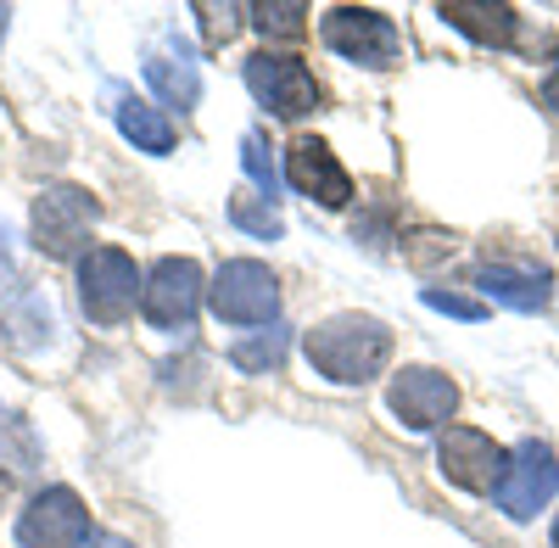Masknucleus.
Instances as JSON below:
<instances>
[{
	"instance_id": "obj_7",
	"label": "nucleus",
	"mask_w": 559,
	"mask_h": 548,
	"mask_svg": "<svg viewBox=\"0 0 559 548\" xmlns=\"http://www.w3.org/2000/svg\"><path fill=\"white\" fill-rule=\"evenodd\" d=\"M247 90L258 96L263 112L274 118H302L319 107V79L302 57H286V51H258L247 57Z\"/></svg>"
},
{
	"instance_id": "obj_6",
	"label": "nucleus",
	"mask_w": 559,
	"mask_h": 548,
	"mask_svg": "<svg viewBox=\"0 0 559 548\" xmlns=\"http://www.w3.org/2000/svg\"><path fill=\"white\" fill-rule=\"evenodd\" d=\"M202 297L207 286L191 258H157L146 274V291H140V313H146L152 331H191Z\"/></svg>"
},
{
	"instance_id": "obj_21",
	"label": "nucleus",
	"mask_w": 559,
	"mask_h": 548,
	"mask_svg": "<svg viewBox=\"0 0 559 548\" xmlns=\"http://www.w3.org/2000/svg\"><path fill=\"white\" fill-rule=\"evenodd\" d=\"M302 17H308V7H297V0H274V7H252V23H258L263 34H274V39H297V34H302Z\"/></svg>"
},
{
	"instance_id": "obj_12",
	"label": "nucleus",
	"mask_w": 559,
	"mask_h": 548,
	"mask_svg": "<svg viewBox=\"0 0 559 548\" xmlns=\"http://www.w3.org/2000/svg\"><path fill=\"white\" fill-rule=\"evenodd\" d=\"M286 179L292 191L319 202V207H347L353 202V174L336 163V152L319 141V134H297L286 152Z\"/></svg>"
},
{
	"instance_id": "obj_10",
	"label": "nucleus",
	"mask_w": 559,
	"mask_h": 548,
	"mask_svg": "<svg viewBox=\"0 0 559 548\" xmlns=\"http://www.w3.org/2000/svg\"><path fill=\"white\" fill-rule=\"evenodd\" d=\"M386 408L397 415L403 431H437L459 408V386H453V376L431 370V364H408L386 386Z\"/></svg>"
},
{
	"instance_id": "obj_20",
	"label": "nucleus",
	"mask_w": 559,
	"mask_h": 548,
	"mask_svg": "<svg viewBox=\"0 0 559 548\" xmlns=\"http://www.w3.org/2000/svg\"><path fill=\"white\" fill-rule=\"evenodd\" d=\"M241 168H247V179L258 186V196H269V202H274L280 174H274V157H269V146H263V134H258V129H252V134H241Z\"/></svg>"
},
{
	"instance_id": "obj_5",
	"label": "nucleus",
	"mask_w": 559,
	"mask_h": 548,
	"mask_svg": "<svg viewBox=\"0 0 559 548\" xmlns=\"http://www.w3.org/2000/svg\"><path fill=\"white\" fill-rule=\"evenodd\" d=\"M319 39L353 68H392L397 62V23L376 7H331L319 17Z\"/></svg>"
},
{
	"instance_id": "obj_23",
	"label": "nucleus",
	"mask_w": 559,
	"mask_h": 548,
	"mask_svg": "<svg viewBox=\"0 0 559 548\" xmlns=\"http://www.w3.org/2000/svg\"><path fill=\"white\" fill-rule=\"evenodd\" d=\"M197 17H202V34H207V45H224L229 34L241 28V7H197Z\"/></svg>"
},
{
	"instance_id": "obj_19",
	"label": "nucleus",
	"mask_w": 559,
	"mask_h": 548,
	"mask_svg": "<svg viewBox=\"0 0 559 548\" xmlns=\"http://www.w3.org/2000/svg\"><path fill=\"white\" fill-rule=\"evenodd\" d=\"M229 224H236V230H247V236H258V241H280V230H286V224H280V213H274V202L269 196H229Z\"/></svg>"
},
{
	"instance_id": "obj_16",
	"label": "nucleus",
	"mask_w": 559,
	"mask_h": 548,
	"mask_svg": "<svg viewBox=\"0 0 559 548\" xmlns=\"http://www.w3.org/2000/svg\"><path fill=\"white\" fill-rule=\"evenodd\" d=\"M146 84L163 96V107H179V112H191L202 102V73H197V62H185V57H152L146 62Z\"/></svg>"
},
{
	"instance_id": "obj_11",
	"label": "nucleus",
	"mask_w": 559,
	"mask_h": 548,
	"mask_svg": "<svg viewBox=\"0 0 559 548\" xmlns=\"http://www.w3.org/2000/svg\"><path fill=\"white\" fill-rule=\"evenodd\" d=\"M437 465L464 492H498V481L509 470V453L476 426H448L437 437Z\"/></svg>"
},
{
	"instance_id": "obj_13",
	"label": "nucleus",
	"mask_w": 559,
	"mask_h": 548,
	"mask_svg": "<svg viewBox=\"0 0 559 548\" xmlns=\"http://www.w3.org/2000/svg\"><path fill=\"white\" fill-rule=\"evenodd\" d=\"M476 286L503 302V308H515V313H543L548 297H554V274L532 258H487L476 269Z\"/></svg>"
},
{
	"instance_id": "obj_3",
	"label": "nucleus",
	"mask_w": 559,
	"mask_h": 548,
	"mask_svg": "<svg viewBox=\"0 0 559 548\" xmlns=\"http://www.w3.org/2000/svg\"><path fill=\"white\" fill-rule=\"evenodd\" d=\"M140 291H146V281H140V269L123 247H90L79 258V308L96 325H123Z\"/></svg>"
},
{
	"instance_id": "obj_1",
	"label": "nucleus",
	"mask_w": 559,
	"mask_h": 548,
	"mask_svg": "<svg viewBox=\"0 0 559 548\" xmlns=\"http://www.w3.org/2000/svg\"><path fill=\"white\" fill-rule=\"evenodd\" d=\"M302 353H308V364L324 381L364 386V381H376L392 364V331L381 325L376 313H331L324 325H313L302 336Z\"/></svg>"
},
{
	"instance_id": "obj_29",
	"label": "nucleus",
	"mask_w": 559,
	"mask_h": 548,
	"mask_svg": "<svg viewBox=\"0 0 559 548\" xmlns=\"http://www.w3.org/2000/svg\"><path fill=\"white\" fill-rule=\"evenodd\" d=\"M7 23H12V12H7V7H0V39H7Z\"/></svg>"
},
{
	"instance_id": "obj_9",
	"label": "nucleus",
	"mask_w": 559,
	"mask_h": 548,
	"mask_svg": "<svg viewBox=\"0 0 559 548\" xmlns=\"http://www.w3.org/2000/svg\"><path fill=\"white\" fill-rule=\"evenodd\" d=\"M90 537V510L73 487H45L28 498V510L17 515V543L23 548H84Z\"/></svg>"
},
{
	"instance_id": "obj_27",
	"label": "nucleus",
	"mask_w": 559,
	"mask_h": 548,
	"mask_svg": "<svg viewBox=\"0 0 559 548\" xmlns=\"http://www.w3.org/2000/svg\"><path fill=\"white\" fill-rule=\"evenodd\" d=\"M12 274V247H7V230H0V281Z\"/></svg>"
},
{
	"instance_id": "obj_8",
	"label": "nucleus",
	"mask_w": 559,
	"mask_h": 548,
	"mask_svg": "<svg viewBox=\"0 0 559 548\" xmlns=\"http://www.w3.org/2000/svg\"><path fill=\"white\" fill-rule=\"evenodd\" d=\"M554 492H559V460H554V448L537 442V437H526L521 448H509V470H503V481L492 492L498 510L509 521H532Z\"/></svg>"
},
{
	"instance_id": "obj_17",
	"label": "nucleus",
	"mask_w": 559,
	"mask_h": 548,
	"mask_svg": "<svg viewBox=\"0 0 559 548\" xmlns=\"http://www.w3.org/2000/svg\"><path fill=\"white\" fill-rule=\"evenodd\" d=\"M51 331H57V319H51V302H45L39 291H23V297L7 308V336H12V347L34 353V347L51 342Z\"/></svg>"
},
{
	"instance_id": "obj_26",
	"label": "nucleus",
	"mask_w": 559,
	"mask_h": 548,
	"mask_svg": "<svg viewBox=\"0 0 559 548\" xmlns=\"http://www.w3.org/2000/svg\"><path fill=\"white\" fill-rule=\"evenodd\" d=\"M84 548H134V543H123L118 532H96V537H90Z\"/></svg>"
},
{
	"instance_id": "obj_15",
	"label": "nucleus",
	"mask_w": 559,
	"mask_h": 548,
	"mask_svg": "<svg viewBox=\"0 0 559 548\" xmlns=\"http://www.w3.org/2000/svg\"><path fill=\"white\" fill-rule=\"evenodd\" d=\"M118 129H123V141L134 152H152V157H168L174 152V123L163 107L152 102H140V96H123L118 102Z\"/></svg>"
},
{
	"instance_id": "obj_18",
	"label": "nucleus",
	"mask_w": 559,
	"mask_h": 548,
	"mask_svg": "<svg viewBox=\"0 0 559 548\" xmlns=\"http://www.w3.org/2000/svg\"><path fill=\"white\" fill-rule=\"evenodd\" d=\"M286 347H292V331L286 325H269V331H258V336L229 347V364L247 370V376H263V370H280V364H286Z\"/></svg>"
},
{
	"instance_id": "obj_24",
	"label": "nucleus",
	"mask_w": 559,
	"mask_h": 548,
	"mask_svg": "<svg viewBox=\"0 0 559 548\" xmlns=\"http://www.w3.org/2000/svg\"><path fill=\"white\" fill-rule=\"evenodd\" d=\"M408 258L426 269V263H437V258H453V236H442V230H414L408 236Z\"/></svg>"
},
{
	"instance_id": "obj_30",
	"label": "nucleus",
	"mask_w": 559,
	"mask_h": 548,
	"mask_svg": "<svg viewBox=\"0 0 559 548\" xmlns=\"http://www.w3.org/2000/svg\"><path fill=\"white\" fill-rule=\"evenodd\" d=\"M554 548H559V515H554Z\"/></svg>"
},
{
	"instance_id": "obj_4",
	"label": "nucleus",
	"mask_w": 559,
	"mask_h": 548,
	"mask_svg": "<svg viewBox=\"0 0 559 548\" xmlns=\"http://www.w3.org/2000/svg\"><path fill=\"white\" fill-rule=\"evenodd\" d=\"M207 308L224 325H274L280 319V281L274 269L258 258H229L218 263L213 286H207Z\"/></svg>"
},
{
	"instance_id": "obj_25",
	"label": "nucleus",
	"mask_w": 559,
	"mask_h": 548,
	"mask_svg": "<svg viewBox=\"0 0 559 548\" xmlns=\"http://www.w3.org/2000/svg\"><path fill=\"white\" fill-rule=\"evenodd\" d=\"M543 107H548V112H559V57H554L548 79H543Z\"/></svg>"
},
{
	"instance_id": "obj_2",
	"label": "nucleus",
	"mask_w": 559,
	"mask_h": 548,
	"mask_svg": "<svg viewBox=\"0 0 559 548\" xmlns=\"http://www.w3.org/2000/svg\"><path fill=\"white\" fill-rule=\"evenodd\" d=\"M102 218V202L79 191V186H45L28 207V241L45 258H79V247L90 241Z\"/></svg>"
},
{
	"instance_id": "obj_22",
	"label": "nucleus",
	"mask_w": 559,
	"mask_h": 548,
	"mask_svg": "<svg viewBox=\"0 0 559 548\" xmlns=\"http://www.w3.org/2000/svg\"><path fill=\"white\" fill-rule=\"evenodd\" d=\"M419 302L437 308V313H448V319H471V325H476V319H487V302H481V297L442 291V286H426V291H419Z\"/></svg>"
},
{
	"instance_id": "obj_14",
	"label": "nucleus",
	"mask_w": 559,
	"mask_h": 548,
	"mask_svg": "<svg viewBox=\"0 0 559 548\" xmlns=\"http://www.w3.org/2000/svg\"><path fill=\"white\" fill-rule=\"evenodd\" d=\"M437 17L448 28H459L464 39L498 45V51H503V45H515V34H521V12L515 7H487V0H442Z\"/></svg>"
},
{
	"instance_id": "obj_28",
	"label": "nucleus",
	"mask_w": 559,
	"mask_h": 548,
	"mask_svg": "<svg viewBox=\"0 0 559 548\" xmlns=\"http://www.w3.org/2000/svg\"><path fill=\"white\" fill-rule=\"evenodd\" d=\"M7 492H12V476H7V470H0V504H7Z\"/></svg>"
}]
</instances>
